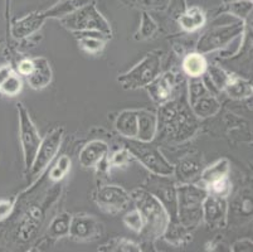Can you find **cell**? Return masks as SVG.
Instances as JSON below:
<instances>
[{
    "label": "cell",
    "instance_id": "22",
    "mask_svg": "<svg viewBox=\"0 0 253 252\" xmlns=\"http://www.w3.org/2000/svg\"><path fill=\"white\" fill-rule=\"evenodd\" d=\"M158 130L156 114L148 110H139V130L136 140L144 143H153Z\"/></svg>",
    "mask_w": 253,
    "mask_h": 252
},
{
    "label": "cell",
    "instance_id": "10",
    "mask_svg": "<svg viewBox=\"0 0 253 252\" xmlns=\"http://www.w3.org/2000/svg\"><path fill=\"white\" fill-rule=\"evenodd\" d=\"M17 112L18 121H19V139L20 144H22L23 160H24V172L27 174L33 163V159L36 156L42 138L39 135V131L37 130V126L34 125L33 120L29 115V111L27 110L24 103H17Z\"/></svg>",
    "mask_w": 253,
    "mask_h": 252
},
{
    "label": "cell",
    "instance_id": "21",
    "mask_svg": "<svg viewBox=\"0 0 253 252\" xmlns=\"http://www.w3.org/2000/svg\"><path fill=\"white\" fill-rule=\"evenodd\" d=\"M207 23V15L201 6H190L186 8L184 13H181L178 18V24L185 32H192L201 29Z\"/></svg>",
    "mask_w": 253,
    "mask_h": 252
},
{
    "label": "cell",
    "instance_id": "7",
    "mask_svg": "<svg viewBox=\"0 0 253 252\" xmlns=\"http://www.w3.org/2000/svg\"><path fill=\"white\" fill-rule=\"evenodd\" d=\"M59 20H61L62 25L72 33L73 32L96 31L107 34V36L112 34L109 22L96 8L95 0H92L88 4L81 6L76 11L71 13L70 15Z\"/></svg>",
    "mask_w": 253,
    "mask_h": 252
},
{
    "label": "cell",
    "instance_id": "35",
    "mask_svg": "<svg viewBox=\"0 0 253 252\" xmlns=\"http://www.w3.org/2000/svg\"><path fill=\"white\" fill-rule=\"evenodd\" d=\"M123 221L128 230L134 231V232L136 233H142L145 222L141 213H140V211L136 207H134L132 209H127L125 216H124Z\"/></svg>",
    "mask_w": 253,
    "mask_h": 252
},
{
    "label": "cell",
    "instance_id": "37",
    "mask_svg": "<svg viewBox=\"0 0 253 252\" xmlns=\"http://www.w3.org/2000/svg\"><path fill=\"white\" fill-rule=\"evenodd\" d=\"M132 160H135L134 156H132V154L130 152V150L125 147L123 148V149L116 150V151L112 154L111 158H110V164H111V166H116V168H120V166H121V168H123V166L128 165Z\"/></svg>",
    "mask_w": 253,
    "mask_h": 252
},
{
    "label": "cell",
    "instance_id": "27",
    "mask_svg": "<svg viewBox=\"0 0 253 252\" xmlns=\"http://www.w3.org/2000/svg\"><path fill=\"white\" fill-rule=\"evenodd\" d=\"M229 170H231V163H229L228 159L222 158L211 164V165L207 166L206 169L202 172L201 180L207 186V184L220 179V178L228 177Z\"/></svg>",
    "mask_w": 253,
    "mask_h": 252
},
{
    "label": "cell",
    "instance_id": "2",
    "mask_svg": "<svg viewBox=\"0 0 253 252\" xmlns=\"http://www.w3.org/2000/svg\"><path fill=\"white\" fill-rule=\"evenodd\" d=\"M130 196L132 203L144 218L145 226L142 232L153 240L163 237L170 223V217L162 201L146 188L134 189Z\"/></svg>",
    "mask_w": 253,
    "mask_h": 252
},
{
    "label": "cell",
    "instance_id": "28",
    "mask_svg": "<svg viewBox=\"0 0 253 252\" xmlns=\"http://www.w3.org/2000/svg\"><path fill=\"white\" fill-rule=\"evenodd\" d=\"M204 76H207L208 81H211V86H213V92H219L224 91L225 86H227V83L229 81V77H231V73L220 68L217 64H211V66L208 64V68H207V72L204 73ZM211 86L208 85L207 89L209 90Z\"/></svg>",
    "mask_w": 253,
    "mask_h": 252
},
{
    "label": "cell",
    "instance_id": "20",
    "mask_svg": "<svg viewBox=\"0 0 253 252\" xmlns=\"http://www.w3.org/2000/svg\"><path fill=\"white\" fill-rule=\"evenodd\" d=\"M115 129L125 139H136L139 130V110L121 111L115 121Z\"/></svg>",
    "mask_w": 253,
    "mask_h": 252
},
{
    "label": "cell",
    "instance_id": "43",
    "mask_svg": "<svg viewBox=\"0 0 253 252\" xmlns=\"http://www.w3.org/2000/svg\"><path fill=\"white\" fill-rule=\"evenodd\" d=\"M13 71H14V69H13V67H11L10 64H4V66L0 67V86L3 85L4 81L9 77V75H10Z\"/></svg>",
    "mask_w": 253,
    "mask_h": 252
},
{
    "label": "cell",
    "instance_id": "38",
    "mask_svg": "<svg viewBox=\"0 0 253 252\" xmlns=\"http://www.w3.org/2000/svg\"><path fill=\"white\" fill-rule=\"evenodd\" d=\"M134 3L145 10H164L170 0H134Z\"/></svg>",
    "mask_w": 253,
    "mask_h": 252
},
{
    "label": "cell",
    "instance_id": "6",
    "mask_svg": "<svg viewBox=\"0 0 253 252\" xmlns=\"http://www.w3.org/2000/svg\"><path fill=\"white\" fill-rule=\"evenodd\" d=\"M162 73V52L153 50L135 64L130 71L117 77L124 90H137L146 87Z\"/></svg>",
    "mask_w": 253,
    "mask_h": 252
},
{
    "label": "cell",
    "instance_id": "14",
    "mask_svg": "<svg viewBox=\"0 0 253 252\" xmlns=\"http://www.w3.org/2000/svg\"><path fill=\"white\" fill-rule=\"evenodd\" d=\"M228 203L222 197H215L208 194L202 205V221L211 230L223 228L227 225Z\"/></svg>",
    "mask_w": 253,
    "mask_h": 252
},
{
    "label": "cell",
    "instance_id": "1",
    "mask_svg": "<svg viewBox=\"0 0 253 252\" xmlns=\"http://www.w3.org/2000/svg\"><path fill=\"white\" fill-rule=\"evenodd\" d=\"M156 136L172 143H184L195 135L199 126L198 117L193 114L189 103L183 99L170 100L160 105L158 114Z\"/></svg>",
    "mask_w": 253,
    "mask_h": 252
},
{
    "label": "cell",
    "instance_id": "44",
    "mask_svg": "<svg viewBox=\"0 0 253 252\" xmlns=\"http://www.w3.org/2000/svg\"><path fill=\"white\" fill-rule=\"evenodd\" d=\"M1 43H3V41H1V39H0V45H1Z\"/></svg>",
    "mask_w": 253,
    "mask_h": 252
},
{
    "label": "cell",
    "instance_id": "3",
    "mask_svg": "<svg viewBox=\"0 0 253 252\" xmlns=\"http://www.w3.org/2000/svg\"><path fill=\"white\" fill-rule=\"evenodd\" d=\"M175 194L176 218L179 225L190 233L202 222V205L208 192L206 188L195 186L190 182H184L175 186Z\"/></svg>",
    "mask_w": 253,
    "mask_h": 252
},
{
    "label": "cell",
    "instance_id": "9",
    "mask_svg": "<svg viewBox=\"0 0 253 252\" xmlns=\"http://www.w3.org/2000/svg\"><path fill=\"white\" fill-rule=\"evenodd\" d=\"M64 129L62 126L53 129L52 131L47 134L44 138L41 140L38 150L36 152V156L33 159L31 168L27 172V177L31 178L32 180H36L39 175L42 174L48 166L50 165L54 158L58 154L59 149H61L62 140H63Z\"/></svg>",
    "mask_w": 253,
    "mask_h": 252
},
{
    "label": "cell",
    "instance_id": "19",
    "mask_svg": "<svg viewBox=\"0 0 253 252\" xmlns=\"http://www.w3.org/2000/svg\"><path fill=\"white\" fill-rule=\"evenodd\" d=\"M34 67L31 75L28 76L29 86L33 90H43L52 82L53 72L50 63L44 57H36L33 58Z\"/></svg>",
    "mask_w": 253,
    "mask_h": 252
},
{
    "label": "cell",
    "instance_id": "11",
    "mask_svg": "<svg viewBox=\"0 0 253 252\" xmlns=\"http://www.w3.org/2000/svg\"><path fill=\"white\" fill-rule=\"evenodd\" d=\"M188 103L198 119H207L220 111V102L204 85L202 77L192 78L188 90Z\"/></svg>",
    "mask_w": 253,
    "mask_h": 252
},
{
    "label": "cell",
    "instance_id": "30",
    "mask_svg": "<svg viewBox=\"0 0 253 252\" xmlns=\"http://www.w3.org/2000/svg\"><path fill=\"white\" fill-rule=\"evenodd\" d=\"M141 246L127 239H114L107 244L102 245L97 251H115V252H140Z\"/></svg>",
    "mask_w": 253,
    "mask_h": 252
},
{
    "label": "cell",
    "instance_id": "16",
    "mask_svg": "<svg viewBox=\"0 0 253 252\" xmlns=\"http://www.w3.org/2000/svg\"><path fill=\"white\" fill-rule=\"evenodd\" d=\"M174 86H175V76L172 73L167 72L164 75H160L145 87L148 91L149 96L156 105H164L168 101L172 99L174 94Z\"/></svg>",
    "mask_w": 253,
    "mask_h": 252
},
{
    "label": "cell",
    "instance_id": "25",
    "mask_svg": "<svg viewBox=\"0 0 253 252\" xmlns=\"http://www.w3.org/2000/svg\"><path fill=\"white\" fill-rule=\"evenodd\" d=\"M89 1L92 0H61L47 10H43V14L47 19H62L81 6L88 4Z\"/></svg>",
    "mask_w": 253,
    "mask_h": 252
},
{
    "label": "cell",
    "instance_id": "18",
    "mask_svg": "<svg viewBox=\"0 0 253 252\" xmlns=\"http://www.w3.org/2000/svg\"><path fill=\"white\" fill-rule=\"evenodd\" d=\"M73 36L77 39L78 45L88 54H100L105 50L106 42L111 39V36L96 31L73 32Z\"/></svg>",
    "mask_w": 253,
    "mask_h": 252
},
{
    "label": "cell",
    "instance_id": "17",
    "mask_svg": "<svg viewBox=\"0 0 253 252\" xmlns=\"http://www.w3.org/2000/svg\"><path fill=\"white\" fill-rule=\"evenodd\" d=\"M110 148L102 140H92L87 143L78 155V161L84 168H95L100 161L109 156Z\"/></svg>",
    "mask_w": 253,
    "mask_h": 252
},
{
    "label": "cell",
    "instance_id": "33",
    "mask_svg": "<svg viewBox=\"0 0 253 252\" xmlns=\"http://www.w3.org/2000/svg\"><path fill=\"white\" fill-rule=\"evenodd\" d=\"M23 89V81L19 73L13 72L9 75V77L4 81V83L0 86V92L5 96L15 97L20 94Z\"/></svg>",
    "mask_w": 253,
    "mask_h": 252
},
{
    "label": "cell",
    "instance_id": "26",
    "mask_svg": "<svg viewBox=\"0 0 253 252\" xmlns=\"http://www.w3.org/2000/svg\"><path fill=\"white\" fill-rule=\"evenodd\" d=\"M224 91L232 99L243 100V99H248V97L252 96V83L237 75H231Z\"/></svg>",
    "mask_w": 253,
    "mask_h": 252
},
{
    "label": "cell",
    "instance_id": "42",
    "mask_svg": "<svg viewBox=\"0 0 253 252\" xmlns=\"http://www.w3.org/2000/svg\"><path fill=\"white\" fill-rule=\"evenodd\" d=\"M4 18H5V27H6V37H9V25L11 22V0H4Z\"/></svg>",
    "mask_w": 253,
    "mask_h": 252
},
{
    "label": "cell",
    "instance_id": "24",
    "mask_svg": "<svg viewBox=\"0 0 253 252\" xmlns=\"http://www.w3.org/2000/svg\"><path fill=\"white\" fill-rule=\"evenodd\" d=\"M181 66H183V71L185 72V75L189 76L190 78L203 77L208 68V61H207L206 55L202 53L193 52L184 57Z\"/></svg>",
    "mask_w": 253,
    "mask_h": 252
},
{
    "label": "cell",
    "instance_id": "23",
    "mask_svg": "<svg viewBox=\"0 0 253 252\" xmlns=\"http://www.w3.org/2000/svg\"><path fill=\"white\" fill-rule=\"evenodd\" d=\"M71 217L72 214L68 212H62V213L57 214L48 226V230L44 235V241L54 242L59 239L67 237L68 232H70Z\"/></svg>",
    "mask_w": 253,
    "mask_h": 252
},
{
    "label": "cell",
    "instance_id": "31",
    "mask_svg": "<svg viewBox=\"0 0 253 252\" xmlns=\"http://www.w3.org/2000/svg\"><path fill=\"white\" fill-rule=\"evenodd\" d=\"M71 164H72V161H71V158L68 155H61L57 158L56 163L50 166L49 174H48V177H49L53 183L57 184L63 180V178L70 172Z\"/></svg>",
    "mask_w": 253,
    "mask_h": 252
},
{
    "label": "cell",
    "instance_id": "4",
    "mask_svg": "<svg viewBox=\"0 0 253 252\" xmlns=\"http://www.w3.org/2000/svg\"><path fill=\"white\" fill-rule=\"evenodd\" d=\"M54 187L56 188L48 192V194L43 200L28 205L24 213L20 216L17 227L14 228V240L17 244H29L37 237L43 222H44L45 216H47L48 209L53 203L56 202L57 197H59V194H61V186Z\"/></svg>",
    "mask_w": 253,
    "mask_h": 252
},
{
    "label": "cell",
    "instance_id": "15",
    "mask_svg": "<svg viewBox=\"0 0 253 252\" xmlns=\"http://www.w3.org/2000/svg\"><path fill=\"white\" fill-rule=\"evenodd\" d=\"M47 18L42 11H32L27 14L23 18L10 22L9 25V36H11L14 39H25L33 36L34 33L43 27ZM9 41V37H8Z\"/></svg>",
    "mask_w": 253,
    "mask_h": 252
},
{
    "label": "cell",
    "instance_id": "8",
    "mask_svg": "<svg viewBox=\"0 0 253 252\" xmlns=\"http://www.w3.org/2000/svg\"><path fill=\"white\" fill-rule=\"evenodd\" d=\"M246 22L238 19L234 23L217 25L204 32L197 42V52L202 54L215 52L222 48H227L234 39L243 36Z\"/></svg>",
    "mask_w": 253,
    "mask_h": 252
},
{
    "label": "cell",
    "instance_id": "12",
    "mask_svg": "<svg viewBox=\"0 0 253 252\" xmlns=\"http://www.w3.org/2000/svg\"><path fill=\"white\" fill-rule=\"evenodd\" d=\"M92 198L101 211L109 214H120L127 211L132 200L126 189L120 186H100Z\"/></svg>",
    "mask_w": 253,
    "mask_h": 252
},
{
    "label": "cell",
    "instance_id": "34",
    "mask_svg": "<svg viewBox=\"0 0 253 252\" xmlns=\"http://www.w3.org/2000/svg\"><path fill=\"white\" fill-rule=\"evenodd\" d=\"M206 189L208 194H211V196L227 198L231 194L232 183L228 177H223L220 179H217L214 182H211V183L207 184Z\"/></svg>",
    "mask_w": 253,
    "mask_h": 252
},
{
    "label": "cell",
    "instance_id": "40",
    "mask_svg": "<svg viewBox=\"0 0 253 252\" xmlns=\"http://www.w3.org/2000/svg\"><path fill=\"white\" fill-rule=\"evenodd\" d=\"M33 67H34L33 58H23L18 62L17 73H19L20 76L28 77V76L31 75L32 71H33Z\"/></svg>",
    "mask_w": 253,
    "mask_h": 252
},
{
    "label": "cell",
    "instance_id": "32",
    "mask_svg": "<svg viewBox=\"0 0 253 252\" xmlns=\"http://www.w3.org/2000/svg\"><path fill=\"white\" fill-rule=\"evenodd\" d=\"M158 32V23L154 20L148 11H142L141 14V22H140L139 31L135 34V39L136 41H145L151 37Z\"/></svg>",
    "mask_w": 253,
    "mask_h": 252
},
{
    "label": "cell",
    "instance_id": "39",
    "mask_svg": "<svg viewBox=\"0 0 253 252\" xmlns=\"http://www.w3.org/2000/svg\"><path fill=\"white\" fill-rule=\"evenodd\" d=\"M15 204H17V197L0 200V222L6 221L13 214Z\"/></svg>",
    "mask_w": 253,
    "mask_h": 252
},
{
    "label": "cell",
    "instance_id": "36",
    "mask_svg": "<svg viewBox=\"0 0 253 252\" xmlns=\"http://www.w3.org/2000/svg\"><path fill=\"white\" fill-rule=\"evenodd\" d=\"M229 11L234 17L245 22L246 18H250L252 13V0H236L229 3Z\"/></svg>",
    "mask_w": 253,
    "mask_h": 252
},
{
    "label": "cell",
    "instance_id": "29",
    "mask_svg": "<svg viewBox=\"0 0 253 252\" xmlns=\"http://www.w3.org/2000/svg\"><path fill=\"white\" fill-rule=\"evenodd\" d=\"M202 163L197 158H188L181 160L175 166V172L178 173L179 178L183 179V182L189 183L193 179L201 174Z\"/></svg>",
    "mask_w": 253,
    "mask_h": 252
},
{
    "label": "cell",
    "instance_id": "41",
    "mask_svg": "<svg viewBox=\"0 0 253 252\" xmlns=\"http://www.w3.org/2000/svg\"><path fill=\"white\" fill-rule=\"evenodd\" d=\"M252 240L250 239H243V240H239V241L234 242L233 245H232V249L231 251H234V252H250L252 251Z\"/></svg>",
    "mask_w": 253,
    "mask_h": 252
},
{
    "label": "cell",
    "instance_id": "5",
    "mask_svg": "<svg viewBox=\"0 0 253 252\" xmlns=\"http://www.w3.org/2000/svg\"><path fill=\"white\" fill-rule=\"evenodd\" d=\"M125 147L130 150L135 160L146 168L149 172L159 177H171L175 173L172 165L164 156L162 150L151 143H144L136 139H126Z\"/></svg>",
    "mask_w": 253,
    "mask_h": 252
},
{
    "label": "cell",
    "instance_id": "13",
    "mask_svg": "<svg viewBox=\"0 0 253 252\" xmlns=\"http://www.w3.org/2000/svg\"><path fill=\"white\" fill-rule=\"evenodd\" d=\"M101 233H102V225L91 214L77 213L71 217L68 237L73 241H93L100 237Z\"/></svg>",
    "mask_w": 253,
    "mask_h": 252
}]
</instances>
